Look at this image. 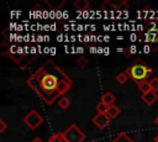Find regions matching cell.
Here are the masks:
<instances>
[{
    "label": "cell",
    "instance_id": "1",
    "mask_svg": "<svg viewBox=\"0 0 158 142\" xmlns=\"http://www.w3.org/2000/svg\"><path fill=\"white\" fill-rule=\"evenodd\" d=\"M26 84L47 104L52 105L59 98L65 96L73 81L63 69L52 61H46L31 77Z\"/></svg>",
    "mask_w": 158,
    "mask_h": 142
},
{
    "label": "cell",
    "instance_id": "2",
    "mask_svg": "<svg viewBox=\"0 0 158 142\" xmlns=\"http://www.w3.org/2000/svg\"><path fill=\"white\" fill-rule=\"evenodd\" d=\"M125 72L128 75V78H131L137 84L141 83V81H143V80H146L148 78V75L152 74V69L148 65H146L144 63H141V62L132 64Z\"/></svg>",
    "mask_w": 158,
    "mask_h": 142
},
{
    "label": "cell",
    "instance_id": "3",
    "mask_svg": "<svg viewBox=\"0 0 158 142\" xmlns=\"http://www.w3.org/2000/svg\"><path fill=\"white\" fill-rule=\"evenodd\" d=\"M63 136L67 140V142H83L85 140L84 132L75 123L69 125V127L63 131Z\"/></svg>",
    "mask_w": 158,
    "mask_h": 142
},
{
    "label": "cell",
    "instance_id": "4",
    "mask_svg": "<svg viewBox=\"0 0 158 142\" xmlns=\"http://www.w3.org/2000/svg\"><path fill=\"white\" fill-rule=\"evenodd\" d=\"M23 122L25 125L31 128V130H36L42 122H43V117L36 111V110H31L25 117H23Z\"/></svg>",
    "mask_w": 158,
    "mask_h": 142
},
{
    "label": "cell",
    "instance_id": "5",
    "mask_svg": "<svg viewBox=\"0 0 158 142\" xmlns=\"http://www.w3.org/2000/svg\"><path fill=\"white\" fill-rule=\"evenodd\" d=\"M110 120H111V119H110L106 114H96V115L93 116V119H91L93 123H94L99 130H104L106 126H109Z\"/></svg>",
    "mask_w": 158,
    "mask_h": 142
},
{
    "label": "cell",
    "instance_id": "6",
    "mask_svg": "<svg viewBox=\"0 0 158 142\" xmlns=\"http://www.w3.org/2000/svg\"><path fill=\"white\" fill-rule=\"evenodd\" d=\"M142 100L148 105V106H151V105H153L157 100H158V94L156 93V91H149V93H147V94H142Z\"/></svg>",
    "mask_w": 158,
    "mask_h": 142
},
{
    "label": "cell",
    "instance_id": "7",
    "mask_svg": "<svg viewBox=\"0 0 158 142\" xmlns=\"http://www.w3.org/2000/svg\"><path fill=\"white\" fill-rule=\"evenodd\" d=\"M115 95L111 93V91H106L102 94L101 96V102L106 104L107 106H111V105H115Z\"/></svg>",
    "mask_w": 158,
    "mask_h": 142
},
{
    "label": "cell",
    "instance_id": "8",
    "mask_svg": "<svg viewBox=\"0 0 158 142\" xmlns=\"http://www.w3.org/2000/svg\"><path fill=\"white\" fill-rule=\"evenodd\" d=\"M144 41L147 42H158V30H151L144 33Z\"/></svg>",
    "mask_w": 158,
    "mask_h": 142
},
{
    "label": "cell",
    "instance_id": "9",
    "mask_svg": "<svg viewBox=\"0 0 158 142\" xmlns=\"http://www.w3.org/2000/svg\"><path fill=\"white\" fill-rule=\"evenodd\" d=\"M120 114H121V110H120V107L116 106V105H111V106H109L107 112H106V115H107L110 119H115V117H117Z\"/></svg>",
    "mask_w": 158,
    "mask_h": 142
},
{
    "label": "cell",
    "instance_id": "10",
    "mask_svg": "<svg viewBox=\"0 0 158 142\" xmlns=\"http://www.w3.org/2000/svg\"><path fill=\"white\" fill-rule=\"evenodd\" d=\"M138 89L141 90L142 94H147V93L152 91V88H151V84L148 80H143V81L138 83Z\"/></svg>",
    "mask_w": 158,
    "mask_h": 142
},
{
    "label": "cell",
    "instance_id": "11",
    "mask_svg": "<svg viewBox=\"0 0 158 142\" xmlns=\"http://www.w3.org/2000/svg\"><path fill=\"white\" fill-rule=\"evenodd\" d=\"M48 142H67V140L64 138L63 132H56L48 138Z\"/></svg>",
    "mask_w": 158,
    "mask_h": 142
},
{
    "label": "cell",
    "instance_id": "12",
    "mask_svg": "<svg viewBox=\"0 0 158 142\" xmlns=\"http://www.w3.org/2000/svg\"><path fill=\"white\" fill-rule=\"evenodd\" d=\"M112 142H133V141L131 140V137L126 132H121V133L117 135V137Z\"/></svg>",
    "mask_w": 158,
    "mask_h": 142
},
{
    "label": "cell",
    "instance_id": "13",
    "mask_svg": "<svg viewBox=\"0 0 158 142\" xmlns=\"http://www.w3.org/2000/svg\"><path fill=\"white\" fill-rule=\"evenodd\" d=\"M58 106H59L60 109L65 110V109H68V107L70 106V100H69L67 96H62V98H59V100H58Z\"/></svg>",
    "mask_w": 158,
    "mask_h": 142
},
{
    "label": "cell",
    "instance_id": "14",
    "mask_svg": "<svg viewBox=\"0 0 158 142\" xmlns=\"http://www.w3.org/2000/svg\"><path fill=\"white\" fill-rule=\"evenodd\" d=\"M89 1L88 0H75L74 2V6L78 9V10H85L89 7Z\"/></svg>",
    "mask_w": 158,
    "mask_h": 142
},
{
    "label": "cell",
    "instance_id": "15",
    "mask_svg": "<svg viewBox=\"0 0 158 142\" xmlns=\"http://www.w3.org/2000/svg\"><path fill=\"white\" fill-rule=\"evenodd\" d=\"M116 81L118 83V84H125L126 81H127V79H128V75L126 74V72H121V73H118L117 75H116Z\"/></svg>",
    "mask_w": 158,
    "mask_h": 142
},
{
    "label": "cell",
    "instance_id": "16",
    "mask_svg": "<svg viewBox=\"0 0 158 142\" xmlns=\"http://www.w3.org/2000/svg\"><path fill=\"white\" fill-rule=\"evenodd\" d=\"M107 109H109V106H107L106 104H104V102H99V104L96 105V111H98V114H106V112H107Z\"/></svg>",
    "mask_w": 158,
    "mask_h": 142
},
{
    "label": "cell",
    "instance_id": "17",
    "mask_svg": "<svg viewBox=\"0 0 158 142\" xmlns=\"http://www.w3.org/2000/svg\"><path fill=\"white\" fill-rule=\"evenodd\" d=\"M101 9H102V10H105V11H109V10H114V9H115V5H114L111 1L106 0V1H104V2L101 4Z\"/></svg>",
    "mask_w": 158,
    "mask_h": 142
},
{
    "label": "cell",
    "instance_id": "18",
    "mask_svg": "<svg viewBox=\"0 0 158 142\" xmlns=\"http://www.w3.org/2000/svg\"><path fill=\"white\" fill-rule=\"evenodd\" d=\"M149 84H151V88H152V91H158V77H153L151 80H149Z\"/></svg>",
    "mask_w": 158,
    "mask_h": 142
},
{
    "label": "cell",
    "instance_id": "19",
    "mask_svg": "<svg viewBox=\"0 0 158 142\" xmlns=\"http://www.w3.org/2000/svg\"><path fill=\"white\" fill-rule=\"evenodd\" d=\"M88 63H89V59H88V58H85V57H79V58L77 59V64H78L79 67H81V68L86 67V65H88Z\"/></svg>",
    "mask_w": 158,
    "mask_h": 142
},
{
    "label": "cell",
    "instance_id": "20",
    "mask_svg": "<svg viewBox=\"0 0 158 142\" xmlns=\"http://www.w3.org/2000/svg\"><path fill=\"white\" fill-rule=\"evenodd\" d=\"M6 128H7V125H6L5 120H4V119H1V120H0V132L2 133V132L6 130Z\"/></svg>",
    "mask_w": 158,
    "mask_h": 142
},
{
    "label": "cell",
    "instance_id": "21",
    "mask_svg": "<svg viewBox=\"0 0 158 142\" xmlns=\"http://www.w3.org/2000/svg\"><path fill=\"white\" fill-rule=\"evenodd\" d=\"M31 142H43V141H42V140H41L40 137H35V138H33V140H32Z\"/></svg>",
    "mask_w": 158,
    "mask_h": 142
},
{
    "label": "cell",
    "instance_id": "22",
    "mask_svg": "<svg viewBox=\"0 0 158 142\" xmlns=\"http://www.w3.org/2000/svg\"><path fill=\"white\" fill-rule=\"evenodd\" d=\"M154 123L158 126V115H157V116H156V119H154Z\"/></svg>",
    "mask_w": 158,
    "mask_h": 142
},
{
    "label": "cell",
    "instance_id": "23",
    "mask_svg": "<svg viewBox=\"0 0 158 142\" xmlns=\"http://www.w3.org/2000/svg\"><path fill=\"white\" fill-rule=\"evenodd\" d=\"M154 142H158V135L156 136V138H154Z\"/></svg>",
    "mask_w": 158,
    "mask_h": 142
},
{
    "label": "cell",
    "instance_id": "24",
    "mask_svg": "<svg viewBox=\"0 0 158 142\" xmlns=\"http://www.w3.org/2000/svg\"><path fill=\"white\" fill-rule=\"evenodd\" d=\"M91 142H96V141H91Z\"/></svg>",
    "mask_w": 158,
    "mask_h": 142
}]
</instances>
